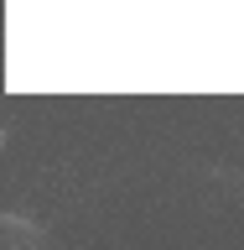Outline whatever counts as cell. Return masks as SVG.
I'll return each instance as SVG.
<instances>
[]
</instances>
